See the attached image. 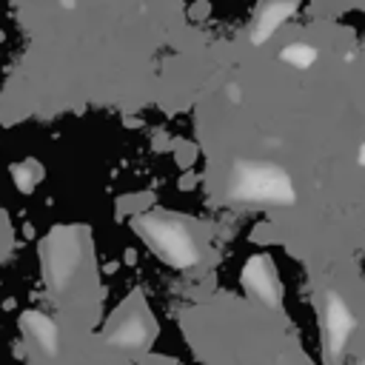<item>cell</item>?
Here are the masks:
<instances>
[{"label":"cell","instance_id":"cell-2","mask_svg":"<svg viewBox=\"0 0 365 365\" xmlns=\"http://www.w3.org/2000/svg\"><path fill=\"white\" fill-rule=\"evenodd\" d=\"M354 328H356V319H354L351 308L345 305V299L339 294H328L325 314H322V342H325L328 365H339V359L345 356V348L354 336Z\"/></svg>","mask_w":365,"mask_h":365},{"label":"cell","instance_id":"cell-6","mask_svg":"<svg viewBox=\"0 0 365 365\" xmlns=\"http://www.w3.org/2000/svg\"><path fill=\"white\" fill-rule=\"evenodd\" d=\"M282 60L291 63V66H297V68H308L317 60V48L308 46V43H291V46L282 48Z\"/></svg>","mask_w":365,"mask_h":365},{"label":"cell","instance_id":"cell-4","mask_svg":"<svg viewBox=\"0 0 365 365\" xmlns=\"http://www.w3.org/2000/svg\"><path fill=\"white\" fill-rule=\"evenodd\" d=\"M245 285H248V291L257 299H262L268 305H277L279 302V279H277V274H274V268H271L268 259L257 257V259L248 262V268H245Z\"/></svg>","mask_w":365,"mask_h":365},{"label":"cell","instance_id":"cell-7","mask_svg":"<svg viewBox=\"0 0 365 365\" xmlns=\"http://www.w3.org/2000/svg\"><path fill=\"white\" fill-rule=\"evenodd\" d=\"M356 160H359V165H365V143H362V148H359V154H356Z\"/></svg>","mask_w":365,"mask_h":365},{"label":"cell","instance_id":"cell-3","mask_svg":"<svg viewBox=\"0 0 365 365\" xmlns=\"http://www.w3.org/2000/svg\"><path fill=\"white\" fill-rule=\"evenodd\" d=\"M145 231H148V237H151V242L168 257V259H174V265H191L194 259H197V251H194V242L188 240V234H185V228H180L177 222H148L145 225Z\"/></svg>","mask_w":365,"mask_h":365},{"label":"cell","instance_id":"cell-8","mask_svg":"<svg viewBox=\"0 0 365 365\" xmlns=\"http://www.w3.org/2000/svg\"><path fill=\"white\" fill-rule=\"evenodd\" d=\"M359 365H365V359H362V362H359Z\"/></svg>","mask_w":365,"mask_h":365},{"label":"cell","instance_id":"cell-5","mask_svg":"<svg viewBox=\"0 0 365 365\" xmlns=\"http://www.w3.org/2000/svg\"><path fill=\"white\" fill-rule=\"evenodd\" d=\"M294 6H297V0H268V3L259 9V14H257L254 40H257V43L268 40V37L279 29V23H285V20L291 17Z\"/></svg>","mask_w":365,"mask_h":365},{"label":"cell","instance_id":"cell-1","mask_svg":"<svg viewBox=\"0 0 365 365\" xmlns=\"http://www.w3.org/2000/svg\"><path fill=\"white\" fill-rule=\"evenodd\" d=\"M231 191H234V197L251 200V202H277V205L294 202V185H291L288 174L268 163L237 165Z\"/></svg>","mask_w":365,"mask_h":365}]
</instances>
